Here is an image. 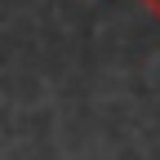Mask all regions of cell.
Here are the masks:
<instances>
[{
	"label": "cell",
	"mask_w": 160,
	"mask_h": 160,
	"mask_svg": "<svg viewBox=\"0 0 160 160\" xmlns=\"http://www.w3.org/2000/svg\"><path fill=\"white\" fill-rule=\"evenodd\" d=\"M142 5H147V9H151V13L160 18V0H142Z\"/></svg>",
	"instance_id": "obj_1"
}]
</instances>
